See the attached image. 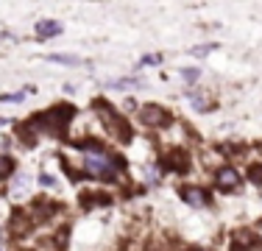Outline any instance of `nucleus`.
<instances>
[{
    "instance_id": "1",
    "label": "nucleus",
    "mask_w": 262,
    "mask_h": 251,
    "mask_svg": "<svg viewBox=\"0 0 262 251\" xmlns=\"http://www.w3.org/2000/svg\"><path fill=\"white\" fill-rule=\"evenodd\" d=\"M84 167H87V173L95 176V179H112V176H114V162L109 159V154H106L98 142H89V145H87Z\"/></svg>"
},
{
    "instance_id": "8",
    "label": "nucleus",
    "mask_w": 262,
    "mask_h": 251,
    "mask_svg": "<svg viewBox=\"0 0 262 251\" xmlns=\"http://www.w3.org/2000/svg\"><path fill=\"white\" fill-rule=\"evenodd\" d=\"M237 237H240V240H237V243H240V246H251V243H254V237H251V234H248V232L237 234Z\"/></svg>"
},
{
    "instance_id": "3",
    "label": "nucleus",
    "mask_w": 262,
    "mask_h": 251,
    "mask_svg": "<svg viewBox=\"0 0 262 251\" xmlns=\"http://www.w3.org/2000/svg\"><path fill=\"white\" fill-rule=\"evenodd\" d=\"M182 195H184V201H187L190 207H204V204H207V195H204V190H195V187H187Z\"/></svg>"
},
{
    "instance_id": "9",
    "label": "nucleus",
    "mask_w": 262,
    "mask_h": 251,
    "mask_svg": "<svg viewBox=\"0 0 262 251\" xmlns=\"http://www.w3.org/2000/svg\"><path fill=\"white\" fill-rule=\"evenodd\" d=\"M26 187H28V179H26V176H23V179H17V184H14V190H26Z\"/></svg>"
},
{
    "instance_id": "7",
    "label": "nucleus",
    "mask_w": 262,
    "mask_h": 251,
    "mask_svg": "<svg viewBox=\"0 0 262 251\" xmlns=\"http://www.w3.org/2000/svg\"><path fill=\"white\" fill-rule=\"evenodd\" d=\"M48 59L59 61V64H76V59H73V56H59V53H56V56H48Z\"/></svg>"
},
{
    "instance_id": "10",
    "label": "nucleus",
    "mask_w": 262,
    "mask_h": 251,
    "mask_svg": "<svg viewBox=\"0 0 262 251\" xmlns=\"http://www.w3.org/2000/svg\"><path fill=\"white\" fill-rule=\"evenodd\" d=\"M142 61H145V64H159V61H162V59H159V56H145V59H142Z\"/></svg>"
},
{
    "instance_id": "4",
    "label": "nucleus",
    "mask_w": 262,
    "mask_h": 251,
    "mask_svg": "<svg viewBox=\"0 0 262 251\" xmlns=\"http://www.w3.org/2000/svg\"><path fill=\"white\" fill-rule=\"evenodd\" d=\"M142 120H145V123H154V126H157V123H165V120H167V114L162 112L159 106H148V109H142Z\"/></svg>"
},
{
    "instance_id": "2",
    "label": "nucleus",
    "mask_w": 262,
    "mask_h": 251,
    "mask_svg": "<svg viewBox=\"0 0 262 251\" xmlns=\"http://www.w3.org/2000/svg\"><path fill=\"white\" fill-rule=\"evenodd\" d=\"M218 184L223 187V190H235L237 184H240V176H237V170H232V167H220L218 170Z\"/></svg>"
},
{
    "instance_id": "6",
    "label": "nucleus",
    "mask_w": 262,
    "mask_h": 251,
    "mask_svg": "<svg viewBox=\"0 0 262 251\" xmlns=\"http://www.w3.org/2000/svg\"><path fill=\"white\" fill-rule=\"evenodd\" d=\"M11 167H14V165H11L9 156H0V176H9V173H11Z\"/></svg>"
},
{
    "instance_id": "11",
    "label": "nucleus",
    "mask_w": 262,
    "mask_h": 251,
    "mask_svg": "<svg viewBox=\"0 0 262 251\" xmlns=\"http://www.w3.org/2000/svg\"><path fill=\"white\" fill-rule=\"evenodd\" d=\"M0 126H6V120H3V117H0Z\"/></svg>"
},
{
    "instance_id": "5",
    "label": "nucleus",
    "mask_w": 262,
    "mask_h": 251,
    "mask_svg": "<svg viewBox=\"0 0 262 251\" xmlns=\"http://www.w3.org/2000/svg\"><path fill=\"white\" fill-rule=\"evenodd\" d=\"M61 31V26L59 23H53V20H42L39 26H36V34L42 36V39H48V36H56Z\"/></svg>"
}]
</instances>
